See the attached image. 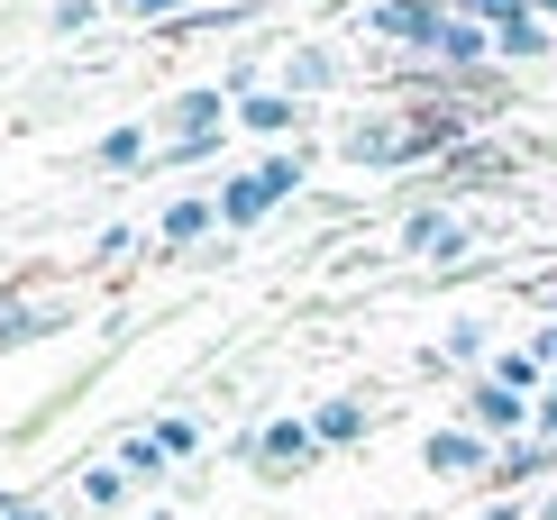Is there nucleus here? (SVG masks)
Wrapping results in <instances>:
<instances>
[{
	"label": "nucleus",
	"mask_w": 557,
	"mask_h": 520,
	"mask_svg": "<svg viewBox=\"0 0 557 520\" xmlns=\"http://www.w3.org/2000/svg\"><path fill=\"white\" fill-rule=\"evenodd\" d=\"M421 466H430V475H475V466H484V438H475V430H430Z\"/></svg>",
	"instance_id": "obj_2"
},
{
	"label": "nucleus",
	"mask_w": 557,
	"mask_h": 520,
	"mask_svg": "<svg viewBox=\"0 0 557 520\" xmlns=\"http://www.w3.org/2000/svg\"><path fill=\"white\" fill-rule=\"evenodd\" d=\"M293 120H301V110L284 101V91H257V101H247V110H238V128H257V137H284Z\"/></svg>",
	"instance_id": "obj_7"
},
{
	"label": "nucleus",
	"mask_w": 557,
	"mask_h": 520,
	"mask_svg": "<svg viewBox=\"0 0 557 520\" xmlns=\"http://www.w3.org/2000/svg\"><path fill=\"white\" fill-rule=\"evenodd\" d=\"M0 520H46V511H37V503H10V511H0Z\"/></svg>",
	"instance_id": "obj_15"
},
{
	"label": "nucleus",
	"mask_w": 557,
	"mask_h": 520,
	"mask_svg": "<svg viewBox=\"0 0 557 520\" xmlns=\"http://www.w3.org/2000/svg\"><path fill=\"white\" fill-rule=\"evenodd\" d=\"M284 193H301V164H284V156H274V164H257V174H238V183L220 193V220H228V228H257Z\"/></svg>",
	"instance_id": "obj_1"
},
{
	"label": "nucleus",
	"mask_w": 557,
	"mask_h": 520,
	"mask_svg": "<svg viewBox=\"0 0 557 520\" xmlns=\"http://www.w3.org/2000/svg\"><path fill=\"white\" fill-rule=\"evenodd\" d=\"M357 430H366L357 401H330V411H320V438H330V447H338V438H357Z\"/></svg>",
	"instance_id": "obj_13"
},
{
	"label": "nucleus",
	"mask_w": 557,
	"mask_h": 520,
	"mask_svg": "<svg viewBox=\"0 0 557 520\" xmlns=\"http://www.w3.org/2000/svg\"><path fill=\"white\" fill-rule=\"evenodd\" d=\"M165 120H174V147H211V128H220V91H183Z\"/></svg>",
	"instance_id": "obj_3"
},
{
	"label": "nucleus",
	"mask_w": 557,
	"mask_h": 520,
	"mask_svg": "<svg viewBox=\"0 0 557 520\" xmlns=\"http://www.w3.org/2000/svg\"><path fill=\"white\" fill-rule=\"evenodd\" d=\"M375 28H384V37H430V46H438V28H448V18H430L421 0H393V10L375 18Z\"/></svg>",
	"instance_id": "obj_8"
},
{
	"label": "nucleus",
	"mask_w": 557,
	"mask_h": 520,
	"mask_svg": "<svg viewBox=\"0 0 557 520\" xmlns=\"http://www.w3.org/2000/svg\"><path fill=\"white\" fill-rule=\"evenodd\" d=\"M137 147H147V128H120V137H101V164H128Z\"/></svg>",
	"instance_id": "obj_14"
},
{
	"label": "nucleus",
	"mask_w": 557,
	"mask_h": 520,
	"mask_svg": "<svg viewBox=\"0 0 557 520\" xmlns=\"http://www.w3.org/2000/svg\"><path fill=\"white\" fill-rule=\"evenodd\" d=\"M83 503H91V511H120V503H128V475H120V466H91V475H83Z\"/></svg>",
	"instance_id": "obj_10"
},
{
	"label": "nucleus",
	"mask_w": 557,
	"mask_h": 520,
	"mask_svg": "<svg viewBox=\"0 0 557 520\" xmlns=\"http://www.w3.org/2000/svg\"><path fill=\"white\" fill-rule=\"evenodd\" d=\"M120 466H128V475H147V484H156V475H165V447H156V438H128V447H120Z\"/></svg>",
	"instance_id": "obj_12"
},
{
	"label": "nucleus",
	"mask_w": 557,
	"mask_h": 520,
	"mask_svg": "<svg viewBox=\"0 0 557 520\" xmlns=\"http://www.w3.org/2000/svg\"><path fill=\"white\" fill-rule=\"evenodd\" d=\"M403 247H411V256H457V247H467V228L438 220V210H421V220L403 228Z\"/></svg>",
	"instance_id": "obj_6"
},
{
	"label": "nucleus",
	"mask_w": 557,
	"mask_h": 520,
	"mask_svg": "<svg viewBox=\"0 0 557 520\" xmlns=\"http://www.w3.org/2000/svg\"><path fill=\"white\" fill-rule=\"evenodd\" d=\"M494 46H503V55H540L548 37H540V18H521V10H503V18H494Z\"/></svg>",
	"instance_id": "obj_9"
},
{
	"label": "nucleus",
	"mask_w": 557,
	"mask_h": 520,
	"mask_svg": "<svg viewBox=\"0 0 557 520\" xmlns=\"http://www.w3.org/2000/svg\"><path fill=\"white\" fill-rule=\"evenodd\" d=\"M311 447H320V430H301V420H265V430H257V457L265 466H301Z\"/></svg>",
	"instance_id": "obj_4"
},
{
	"label": "nucleus",
	"mask_w": 557,
	"mask_h": 520,
	"mask_svg": "<svg viewBox=\"0 0 557 520\" xmlns=\"http://www.w3.org/2000/svg\"><path fill=\"white\" fill-rule=\"evenodd\" d=\"M137 10H174V0H137Z\"/></svg>",
	"instance_id": "obj_17"
},
{
	"label": "nucleus",
	"mask_w": 557,
	"mask_h": 520,
	"mask_svg": "<svg viewBox=\"0 0 557 520\" xmlns=\"http://www.w3.org/2000/svg\"><path fill=\"white\" fill-rule=\"evenodd\" d=\"M220 220V201H174L165 210V238H193V228H211Z\"/></svg>",
	"instance_id": "obj_11"
},
{
	"label": "nucleus",
	"mask_w": 557,
	"mask_h": 520,
	"mask_svg": "<svg viewBox=\"0 0 557 520\" xmlns=\"http://www.w3.org/2000/svg\"><path fill=\"white\" fill-rule=\"evenodd\" d=\"M475 520H512V503H494V511H475Z\"/></svg>",
	"instance_id": "obj_16"
},
{
	"label": "nucleus",
	"mask_w": 557,
	"mask_h": 520,
	"mask_svg": "<svg viewBox=\"0 0 557 520\" xmlns=\"http://www.w3.org/2000/svg\"><path fill=\"white\" fill-rule=\"evenodd\" d=\"M467 411H475V430H494V438H503V430H521V420H530L512 384H475V401H467Z\"/></svg>",
	"instance_id": "obj_5"
}]
</instances>
